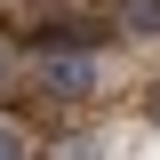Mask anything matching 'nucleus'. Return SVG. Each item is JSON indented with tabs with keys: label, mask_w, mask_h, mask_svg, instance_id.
<instances>
[{
	"label": "nucleus",
	"mask_w": 160,
	"mask_h": 160,
	"mask_svg": "<svg viewBox=\"0 0 160 160\" xmlns=\"http://www.w3.org/2000/svg\"><path fill=\"white\" fill-rule=\"evenodd\" d=\"M96 40H104V24H96V16H80V8H64V16H48V24L32 32V48H40V56H88Z\"/></svg>",
	"instance_id": "1"
},
{
	"label": "nucleus",
	"mask_w": 160,
	"mask_h": 160,
	"mask_svg": "<svg viewBox=\"0 0 160 160\" xmlns=\"http://www.w3.org/2000/svg\"><path fill=\"white\" fill-rule=\"evenodd\" d=\"M40 88L48 96H96V64L88 56H48L40 64Z\"/></svg>",
	"instance_id": "2"
},
{
	"label": "nucleus",
	"mask_w": 160,
	"mask_h": 160,
	"mask_svg": "<svg viewBox=\"0 0 160 160\" xmlns=\"http://www.w3.org/2000/svg\"><path fill=\"white\" fill-rule=\"evenodd\" d=\"M112 32H136V40H160V0H112Z\"/></svg>",
	"instance_id": "3"
},
{
	"label": "nucleus",
	"mask_w": 160,
	"mask_h": 160,
	"mask_svg": "<svg viewBox=\"0 0 160 160\" xmlns=\"http://www.w3.org/2000/svg\"><path fill=\"white\" fill-rule=\"evenodd\" d=\"M8 88H16V48L0 40V96H8Z\"/></svg>",
	"instance_id": "4"
},
{
	"label": "nucleus",
	"mask_w": 160,
	"mask_h": 160,
	"mask_svg": "<svg viewBox=\"0 0 160 160\" xmlns=\"http://www.w3.org/2000/svg\"><path fill=\"white\" fill-rule=\"evenodd\" d=\"M0 160H32V152H24V136H16V128H0Z\"/></svg>",
	"instance_id": "5"
},
{
	"label": "nucleus",
	"mask_w": 160,
	"mask_h": 160,
	"mask_svg": "<svg viewBox=\"0 0 160 160\" xmlns=\"http://www.w3.org/2000/svg\"><path fill=\"white\" fill-rule=\"evenodd\" d=\"M152 128H160V96H152Z\"/></svg>",
	"instance_id": "6"
}]
</instances>
